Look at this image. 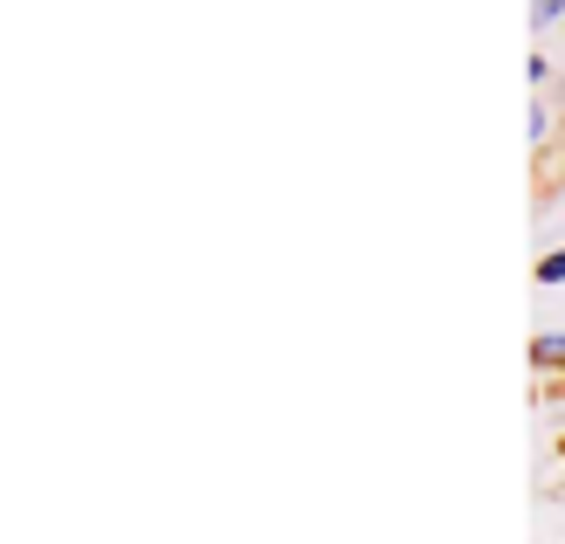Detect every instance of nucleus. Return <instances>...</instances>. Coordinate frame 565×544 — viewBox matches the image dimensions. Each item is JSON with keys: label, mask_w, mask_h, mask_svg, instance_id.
I'll return each mask as SVG.
<instances>
[{"label": "nucleus", "mask_w": 565, "mask_h": 544, "mask_svg": "<svg viewBox=\"0 0 565 544\" xmlns=\"http://www.w3.org/2000/svg\"><path fill=\"white\" fill-rule=\"evenodd\" d=\"M558 104H565V70H558Z\"/></svg>", "instance_id": "nucleus-4"}, {"label": "nucleus", "mask_w": 565, "mask_h": 544, "mask_svg": "<svg viewBox=\"0 0 565 544\" xmlns=\"http://www.w3.org/2000/svg\"><path fill=\"white\" fill-rule=\"evenodd\" d=\"M565 14V0H531V28H552Z\"/></svg>", "instance_id": "nucleus-2"}, {"label": "nucleus", "mask_w": 565, "mask_h": 544, "mask_svg": "<svg viewBox=\"0 0 565 544\" xmlns=\"http://www.w3.org/2000/svg\"><path fill=\"white\" fill-rule=\"evenodd\" d=\"M539 282H565V248H558V255H545V263H539Z\"/></svg>", "instance_id": "nucleus-3"}, {"label": "nucleus", "mask_w": 565, "mask_h": 544, "mask_svg": "<svg viewBox=\"0 0 565 544\" xmlns=\"http://www.w3.org/2000/svg\"><path fill=\"white\" fill-rule=\"evenodd\" d=\"M531 365L565 372V331H539V338H531Z\"/></svg>", "instance_id": "nucleus-1"}]
</instances>
